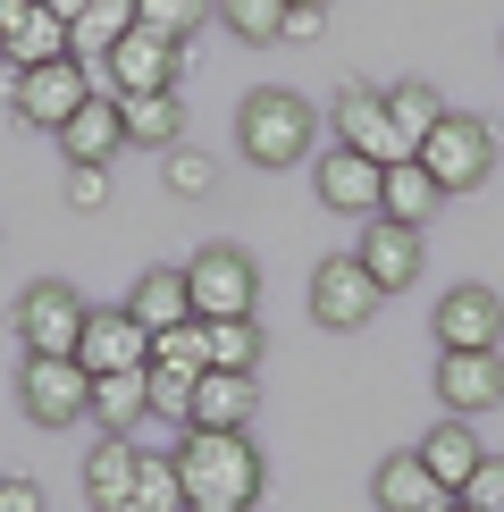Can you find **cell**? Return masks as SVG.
Here are the masks:
<instances>
[{
  "instance_id": "16",
  "label": "cell",
  "mask_w": 504,
  "mask_h": 512,
  "mask_svg": "<svg viewBox=\"0 0 504 512\" xmlns=\"http://www.w3.org/2000/svg\"><path fill=\"white\" fill-rule=\"evenodd\" d=\"M135 471H143V445L135 437H101L84 454V496L93 512H135Z\"/></svg>"
},
{
  "instance_id": "29",
  "label": "cell",
  "mask_w": 504,
  "mask_h": 512,
  "mask_svg": "<svg viewBox=\"0 0 504 512\" xmlns=\"http://www.w3.org/2000/svg\"><path fill=\"white\" fill-rule=\"evenodd\" d=\"M219 17H227V34L236 42H286V0H219Z\"/></svg>"
},
{
  "instance_id": "6",
  "label": "cell",
  "mask_w": 504,
  "mask_h": 512,
  "mask_svg": "<svg viewBox=\"0 0 504 512\" xmlns=\"http://www.w3.org/2000/svg\"><path fill=\"white\" fill-rule=\"evenodd\" d=\"M420 168L437 177V194H479V185H488V168H496V135H488L479 118L446 110V126L420 143Z\"/></svg>"
},
{
  "instance_id": "17",
  "label": "cell",
  "mask_w": 504,
  "mask_h": 512,
  "mask_svg": "<svg viewBox=\"0 0 504 512\" xmlns=\"http://www.w3.org/2000/svg\"><path fill=\"white\" fill-rule=\"evenodd\" d=\"M118 143H126V118H118V93L101 84V93L84 101L68 126H59V152H68V168H101V160L118 152Z\"/></svg>"
},
{
  "instance_id": "40",
  "label": "cell",
  "mask_w": 504,
  "mask_h": 512,
  "mask_svg": "<svg viewBox=\"0 0 504 512\" xmlns=\"http://www.w3.org/2000/svg\"><path fill=\"white\" fill-rule=\"evenodd\" d=\"M286 9H328V0H286Z\"/></svg>"
},
{
  "instance_id": "39",
  "label": "cell",
  "mask_w": 504,
  "mask_h": 512,
  "mask_svg": "<svg viewBox=\"0 0 504 512\" xmlns=\"http://www.w3.org/2000/svg\"><path fill=\"white\" fill-rule=\"evenodd\" d=\"M420 512H471V504H462V496H437V504H420Z\"/></svg>"
},
{
  "instance_id": "31",
  "label": "cell",
  "mask_w": 504,
  "mask_h": 512,
  "mask_svg": "<svg viewBox=\"0 0 504 512\" xmlns=\"http://www.w3.org/2000/svg\"><path fill=\"white\" fill-rule=\"evenodd\" d=\"M143 378H152V412H160V420H194V387H202V370H177V361H143Z\"/></svg>"
},
{
  "instance_id": "27",
  "label": "cell",
  "mask_w": 504,
  "mask_h": 512,
  "mask_svg": "<svg viewBox=\"0 0 504 512\" xmlns=\"http://www.w3.org/2000/svg\"><path fill=\"white\" fill-rule=\"evenodd\" d=\"M387 110H395V135H404L412 143V160H420V143H429L437 135V126H446V101H437V84H395V93H387Z\"/></svg>"
},
{
  "instance_id": "34",
  "label": "cell",
  "mask_w": 504,
  "mask_h": 512,
  "mask_svg": "<svg viewBox=\"0 0 504 512\" xmlns=\"http://www.w3.org/2000/svg\"><path fill=\"white\" fill-rule=\"evenodd\" d=\"M462 504H471V512H504V462H496V454H488V462L471 471V487H462Z\"/></svg>"
},
{
  "instance_id": "23",
  "label": "cell",
  "mask_w": 504,
  "mask_h": 512,
  "mask_svg": "<svg viewBox=\"0 0 504 512\" xmlns=\"http://www.w3.org/2000/svg\"><path fill=\"white\" fill-rule=\"evenodd\" d=\"M437 202H446V194H437V177L420 160H395L387 185H378V219H395V227H429Z\"/></svg>"
},
{
  "instance_id": "19",
  "label": "cell",
  "mask_w": 504,
  "mask_h": 512,
  "mask_svg": "<svg viewBox=\"0 0 504 512\" xmlns=\"http://www.w3.org/2000/svg\"><path fill=\"white\" fill-rule=\"evenodd\" d=\"M51 59H76V26H68V17H51V9L34 0V17L0 42V68L26 76V68H51Z\"/></svg>"
},
{
  "instance_id": "20",
  "label": "cell",
  "mask_w": 504,
  "mask_h": 512,
  "mask_svg": "<svg viewBox=\"0 0 504 512\" xmlns=\"http://www.w3.org/2000/svg\"><path fill=\"white\" fill-rule=\"evenodd\" d=\"M118 118H126V143H143V152H177L185 135V101L177 93H118Z\"/></svg>"
},
{
  "instance_id": "28",
  "label": "cell",
  "mask_w": 504,
  "mask_h": 512,
  "mask_svg": "<svg viewBox=\"0 0 504 512\" xmlns=\"http://www.w3.org/2000/svg\"><path fill=\"white\" fill-rule=\"evenodd\" d=\"M135 512H194L177 454H143V471H135Z\"/></svg>"
},
{
  "instance_id": "1",
  "label": "cell",
  "mask_w": 504,
  "mask_h": 512,
  "mask_svg": "<svg viewBox=\"0 0 504 512\" xmlns=\"http://www.w3.org/2000/svg\"><path fill=\"white\" fill-rule=\"evenodd\" d=\"M177 471H185L194 512H252V496H261V454H252L244 429H185Z\"/></svg>"
},
{
  "instance_id": "25",
  "label": "cell",
  "mask_w": 504,
  "mask_h": 512,
  "mask_svg": "<svg viewBox=\"0 0 504 512\" xmlns=\"http://www.w3.org/2000/svg\"><path fill=\"white\" fill-rule=\"evenodd\" d=\"M370 487H378V504H387V512H420V504H437V496H446V487L429 479V462H420V454H387Z\"/></svg>"
},
{
  "instance_id": "9",
  "label": "cell",
  "mask_w": 504,
  "mask_h": 512,
  "mask_svg": "<svg viewBox=\"0 0 504 512\" xmlns=\"http://www.w3.org/2000/svg\"><path fill=\"white\" fill-rule=\"evenodd\" d=\"M387 303V294H378V277L353 261V252H336V261H320V277H311V319H320V328H370V311Z\"/></svg>"
},
{
  "instance_id": "13",
  "label": "cell",
  "mask_w": 504,
  "mask_h": 512,
  "mask_svg": "<svg viewBox=\"0 0 504 512\" xmlns=\"http://www.w3.org/2000/svg\"><path fill=\"white\" fill-rule=\"evenodd\" d=\"M437 403L454 420H479L504 403V353H437Z\"/></svg>"
},
{
  "instance_id": "38",
  "label": "cell",
  "mask_w": 504,
  "mask_h": 512,
  "mask_svg": "<svg viewBox=\"0 0 504 512\" xmlns=\"http://www.w3.org/2000/svg\"><path fill=\"white\" fill-rule=\"evenodd\" d=\"M42 9H51V17H68V26H76V17L93 9V0H42Z\"/></svg>"
},
{
  "instance_id": "33",
  "label": "cell",
  "mask_w": 504,
  "mask_h": 512,
  "mask_svg": "<svg viewBox=\"0 0 504 512\" xmlns=\"http://www.w3.org/2000/svg\"><path fill=\"white\" fill-rule=\"evenodd\" d=\"M160 168H168V194H177V202H202L210 185H219V160H210V152H185V143H177Z\"/></svg>"
},
{
  "instance_id": "4",
  "label": "cell",
  "mask_w": 504,
  "mask_h": 512,
  "mask_svg": "<svg viewBox=\"0 0 504 512\" xmlns=\"http://www.w3.org/2000/svg\"><path fill=\"white\" fill-rule=\"evenodd\" d=\"M93 93H101V68H84V59H51V68L9 76V110H17V126H42V135H59V126H68Z\"/></svg>"
},
{
  "instance_id": "36",
  "label": "cell",
  "mask_w": 504,
  "mask_h": 512,
  "mask_svg": "<svg viewBox=\"0 0 504 512\" xmlns=\"http://www.w3.org/2000/svg\"><path fill=\"white\" fill-rule=\"evenodd\" d=\"M0 512H42V487L34 479H0Z\"/></svg>"
},
{
  "instance_id": "24",
  "label": "cell",
  "mask_w": 504,
  "mask_h": 512,
  "mask_svg": "<svg viewBox=\"0 0 504 512\" xmlns=\"http://www.w3.org/2000/svg\"><path fill=\"white\" fill-rule=\"evenodd\" d=\"M93 412H101V429H110V437L143 429V420H152V378H143V370H110V378H93Z\"/></svg>"
},
{
  "instance_id": "37",
  "label": "cell",
  "mask_w": 504,
  "mask_h": 512,
  "mask_svg": "<svg viewBox=\"0 0 504 512\" xmlns=\"http://www.w3.org/2000/svg\"><path fill=\"white\" fill-rule=\"evenodd\" d=\"M26 17H34V0H0V42H9L17 26H26Z\"/></svg>"
},
{
  "instance_id": "10",
  "label": "cell",
  "mask_w": 504,
  "mask_h": 512,
  "mask_svg": "<svg viewBox=\"0 0 504 512\" xmlns=\"http://www.w3.org/2000/svg\"><path fill=\"white\" fill-rule=\"evenodd\" d=\"M336 143H345V152H370L378 168L412 160V143L395 135V110H387V93H370V84H345V93H336Z\"/></svg>"
},
{
  "instance_id": "7",
  "label": "cell",
  "mask_w": 504,
  "mask_h": 512,
  "mask_svg": "<svg viewBox=\"0 0 504 512\" xmlns=\"http://www.w3.org/2000/svg\"><path fill=\"white\" fill-rule=\"evenodd\" d=\"M17 403H26L34 429H76V420L93 412V370H84V361H26Z\"/></svg>"
},
{
  "instance_id": "12",
  "label": "cell",
  "mask_w": 504,
  "mask_h": 512,
  "mask_svg": "<svg viewBox=\"0 0 504 512\" xmlns=\"http://www.w3.org/2000/svg\"><path fill=\"white\" fill-rule=\"evenodd\" d=\"M311 185H320V202L336 210V219H378V185H387V168H378L370 152H345V143H336L328 160H311Z\"/></svg>"
},
{
  "instance_id": "21",
  "label": "cell",
  "mask_w": 504,
  "mask_h": 512,
  "mask_svg": "<svg viewBox=\"0 0 504 512\" xmlns=\"http://www.w3.org/2000/svg\"><path fill=\"white\" fill-rule=\"evenodd\" d=\"M126 311H135L152 336H168V328H185V319H194V286H185V269H143L135 294H126Z\"/></svg>"
},
{
  "instance_id": "30",
  "label": "cell",
  "mask_w": 504,
  "mask_h": 512,
  "mask_svg": "<svg viewBox=\"0 0 504 512\" xmlns=\"http://www.w3.org/2000/svg\"><path fill=\"white\" fill-rule=\"evenodd\" d=\"M210 9H219V0H135V26H143V34H160V42H185Z\"/></svg>"
},
{
  "instance_id": "2",
  "label": "cell",
  "mask_w": 504,
  "mask_h": 512,
  "mask_svg": "<svg viewBox=\"0 0 504 512\" xmlns=\"http://www.w3.org/2000/svg\"><path fill=\"white\" fill-rule=\"evenodd\" d=\"M236 143H244L252 168H294V160H311V143H320V118H311L303 93L261 84V93L236 110Z\"/></svg>"
},
{
  "instance_id": "3",
  "label": "cell",
  "mask_w": 504,
  "mask_h": 512,
  "mask_svg": "<svg viewBox=\"0 0 504 512\" xmlns=\"http://www.w3.org/2000/svg\"><path fill=\"white\" fill-rule=\"evenodd\" d=\"M17 345H26V361H76L84 345V319H93V303L68 286V277H42V286L17 294Z\"/></svg>"
},
{
  "instance_id": "8",
  "label": "cell",
  "mask_w": 504,
  "mask_h": 512,
  "mask_svg": "<svg viewBox=\"0 0 504 512\" xmlns=\"http://www.w3.org/2000/svg\"><path fill=\"white\" fill-rule=\"evenodd\" d=\"M437 353H504V294L496 286L437 294Z\"/></svg>"
},
{
  "instance_id": "5",
  "label": "cell",
  "mask_w": 504,
  "mask_h": 512,
  "mask_svg": "<svg viewBox=\"0 0 504 512\" xmlns=\"http://www.w3.org/2000/svg\"><path fill=\"white\" fill-rule=\"evenodd\" d=\"M185 286H194V319H252V303H261V269L236 244L194 252L185 261Z\"/></svg>"
},
{
  "instance_id": "32",
  "label": "cell",
  "mask_w": 504,
  "mask_h": 512,
  "mask_svg": "<svg viewBox=\"0 0 504 512\" xmlns=\"http://www.w3.org/2000/svg\"><path fill=\"white\" fill-rule=\"evenodd\" d=\"M252 361H261V328H252V319H210V370H244L252 378Z\"/></svg>"
},
{
  "instance_id": "35",
  "label": "cell",
  "mask_w": 504,
  "mask_h": 512,
  "mask_svg": "<svg viewBox=\"0 0 504 512\" xmlns=\"http://www.w3.org/2000/svg\"><path fill=\"white\" fill-rule=\"evenodd\" d=\"M110 202V168H68V210H101Z\"/></svg>"
},
{
  "instance_id": "18",
  "label": "cell",
  "mask_w": 504,
  "mask_h": 512,
  "mask_svg": "<svg viewBox=\"0 0 504 512\" xmlns=\"http://www.w3.org/2000/svg\"><path fill=\"white\" fill-rule=\"evenodd\" d=\"M252 412H261V387H252L244 370H202V387H194V420H185V429H244Z\"/></svg>"
},
{
  "instance_id": "11",
  "label": "cell",
  "mask_w": 504,
  "mask_h": 512,
  "mask_svg": "<svg viewBox=\"0 0 504 512\" xmlns=\"http://www.w3.org/2000/svg\"><path fill=\"white\" fill-rule=\"evenodd\" d=\"M177 76H185V42H160L143 26L101 59V84H110V93H177Z\"/></svg>"
},
{
  "instance_id": "26",
  "label": "cell",
  "mask_w": 504,
  "mask_h": 512,
  "mask_svg": "<svg viewBox=\"0 0 504 512\" xmlns=\"http://www.w3.org/2000/svg\"><path fill=\"white\" fill-rule=\"evenodd\" d=\"M126 34H135V0H93V9L76 17V59H84V68H101Z\"/></svg>"
},
{
  "instance_id": "15",
  "label": "cell",
  "mask_w": 504,
  "mask_h": 512,
  "mask_svg": "<svg viewBox=\"0 0 504 512\" xmlns=\"http://www.w3.org/2000/svg\"><path fill=\"white\" fill-rule=\"evenodd\" d=\"M353 261L378 277V294H404L420 277V227H395V219H362V244H353Z\"/></svg>"
},
{
  "instance_id": "14",
  "label": "cell",
  "mask_w": 504,
  "mask_h": 512,
  "mask_svg": "<svg viewBox=\"0 0 504 512\" xmlns=\"http://www.w3.org/2000/svg\"><path fill=\"white\" fill-rule=\"evenodd\" d=\"M76 361H84L93 378H110V370H143V361H152V328H143L126 303H118V311H93V319H84Z\"/></svg>"
},
{
  "instance_id": "22",
  "label": "cell",
  "mask_w": 504,
  "mask_h": 512,
  "mask_svg": "<svg viewBox=\"0 0 504 512\" xmlns=\"http://www.w3.org/2000/svg\"><path fill=\"white\" fill-rule=\"evenodd\" d=\"M412 454L429 462V479L446 487V496H462V487H471V471L488 462V454H479V437H471V420H446V429H429Z\"/></svg>"
}]
</instances>
